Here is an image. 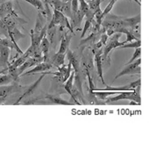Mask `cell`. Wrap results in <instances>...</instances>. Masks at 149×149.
<instances>
[{
    "label": "cell",
    "mask_w": 149,
    "mask_h": 149,
    "mask_svg": "<svg viewBox=\"0 0 149 149\" xmlns=\"http://www.w3.org/2000/svg\"><path fill=\"white\" fill-rule=\"evenodd\" d=\"M118 95H117L115 97L106 98L105 104H110L112 102H116V101H119V100H123V99H127L130 101H135V102L139 103V104H141L140 86H138L134 91H118Z\"/></svg>",
    "instance_id": "cell-1"
},
{
    "label": "cell",
    "mask_w": 149,
    "mask_h": 149,
    "mask_svg": "<svg viewBox=\"0 0 149 149\" xmlns=\"http://www.w3.org/2000/svg\"><path fill=\"white\" fill-rule=\"evenodd\" d=\"M121 34L120 33H114L110 39H108L107 42L105 43L104 46L102 47L103 48V54H102V61H104V63L106 61L108 56H109V54L111 53V50L120 47L123 45L122 42H119V39L121 37Z\"/></svg>",
    "instance_id": "cell-2"
},
{
    "label": "cell",
    "mask_w": 149,
    "mask_h": 149,
    "mask_svg": "<svg viewBox=\"0 0 149 149\" xmlns=\"http://www.w3.org/2000/svg\"><path fill=\"white\" fill-rule=\"evenodd\" d=\"M61 26V27H67L69 29V31L71 33H73V28L70 25V23L68 22V17H66L61 12L56 10V9H54V14L52 16V19L50 20V22L48 23L47 25V29L49 28H52L54 26Z\"/></svg>",
    "instance_id": "cell-3"
},
{
    "label": "cell",
    "mask_w": 149,
    "mask_h": 149,
    "mask_svg": "<svg viewBox=\"0 0 149 149\" xmlns=\"http://www.w3.org/2000/svg\"><path fill=\"white\" fill-rule=\"evenodd\" d=\"M140 63H141V59L140 58H138L133 62L125 65L126 67L121 72H119L117 74V76L115 77L114 81L117 80L118 78L123 77V76H126V74H139L141 73V68L139 66Z\"/></svg>",
    "instance_id": "cell-4"
},
{
    "label": "cell",
    "mask_w": 149,
    "mask_h": 149,
    "mask_svg": "<svg viewBox=\"0 0 149 149\" xmlns=\"http://www.w3.org/2000/svg\"><path fill=\"white\" fill-rule=\"evenodd\" d=\"M47 74H54V73H52V72H47L46 71V73H43L41 76L38 78V80L36 81V82H34L33 84H32L30 86H28L26 89V91H24V93L20 96V97L17 100V102H15L14 103V104L16 105V104H19L24 98H26V97H29V96H31L33 92H34V91L39 87V85H40V84L41 83V81L43 80V78L45 77V76Z\"/></svg>",
    "instance_id": "cell-5"
},
{
    "label": "cell",
    "mask_w": 149,
    "mask_h": 149,
    "mask_svg": "<svg viewBox=\"0 0 149 149\" xmlns=\"http://www.w3.org/2000/svg\"><path fill=\"white\" fill-rule=\"evenodd\" d=\"M6 16L15 17L19 21L24 22L20 18H19L17 13L13 11V3L10 2V1H6V2H4V3H0V19H3V18H5Z\"/></svg>",
    "instance_id": "cell-6"
},
{
    "label": "cell",
    "mask_w": 149,
    "mask_h": 149,
    "mask_svg": "<svg viewBox=\"0 0 149 149\" xmlns=\"http://www.w3.org/2000/svg\"><path fill=\"white\" fill-rule=\"evenodd\" d=\"M52 67H53V64L50 61H41V62L36 64L35 67L33 69H31V70H29V71H27L26 73H23L20 77L31 76V74H36L38 72H46V71L49 70Z\"/></svg>",
    "instance_id": "cell-7"
},
{
    "label": "cell",
    "mask_w": 149,
    "mask_h": 149,
    "mask_svg": "<svg viewBox=\"0 0 149 149\" xmlns=\"http://www.w3.org/2000/svg\"><path fill=\"white\" fill-rule=\"evenodd\" d=\"M102 54H103V48L101 49H97V53L95 54V65L97 68V71L98 74V77H100V80L102 84L106 86L107 84H105L104 80V76H103V61H102Z\"/></svg>",
    "instance_id": "cell-8"
},
{
    "label": "cell",
    "mask_w": 149,
    "mask_h": 149,
    "mask_svg": "<svg viewBox=\"0 0 149 149\" xmlns=\"http://www.w3.org/2000/svg\"><path fill=\"white\" fill-rule=\"evenodd\" d=\"M41 61H43V58L28 57V58L25 61V62H24L20 67L18 68V74H19V76L20 77L26 68H30V67H33V66H35L36 64H38V63H40V62H41Z\"/></svg>",
    "instance_id": "cell-9"
},
{
    "label": "cell",
    "mask_w": 149,
    "mask_h": 149,
    "mask_svg": "<svg viewBox=\"0 0 149 149\" xmlns=\"http://www.w3.org/2000/svg\"><path fill=\"white\" fill-rule=\"evenodd\" d=\"M11 54V48L0 45V65L4 68H7L9 64V56Z\"/></svg>",
    "instance_id": "cell-10"
},
{
    "label": "cell",
    "mask_w": 149,
    "mask_h": 149,
    "mask_svg": "<svg viewBox=\"0 0 149 149\" xmlns=\"http://www.w3.org/2000/svg\"><path fill=\"white\" fill-rule=\"evenodd\" d=\"M45 99L49 101V104H57V105H74V104L70 103L68 101H66L62 99L61 97L54 95V94H47L44 97Z\"/></svg>",
    "instance_id": "cell-11"
},
{
    "label": "cell",
    "mask_w": 149,
    "mask_h": 149,
    "mask_svg": "<svg viewBox=\"0 0 149 149\" xmlns=\"http://www.w3.org/2000/svg\"><path fill=\"white\" fill-rule=\"evenodd\" d=\"M66 53H67L68 61L71 63L72 67L74 69V74H76V76H79V60L77 59V55L74 54V52H72L69 48L67 49Z\"/></svg>",
    "instance_id": "cell-12"
},
{
    "label": "cell",
    "mask_w": 149,
    "mask_h": 149,
    "mask_svg": "<svg viewBox=\"0 0 149 149\" xmlns=\"http://www.w3.org/2000/svg\"><path fill=\"white\" fill-rule=\"evenodd\" d=\"M74 72H72L71 71V74L69 77L67 79V81L65 82V85H64V89L66 90V91L70 95V97L73 98V100L77 104H81V103H79L77 99V97H74L73 94H72V89H73V84H74Z\"/></svg>",
    "instance_id": "cell-13"
},
{
    "label": "cell",
    "mask_w": 149,
    "mask_h": 149,
    "mask_svg": "<svg viewBox=\"0 0 149 149\" xmlns=\"http://www.w3.org/2000/svg\"><path fill=\"white\" fill-rule=\"evenodd\" d=\"M47 25H48V23H47V19L40 13H38L36 22H35V26H34V29H33V31L36 33H40L42 29Z\"/></svg>",
    "instance_id": "cell-14"
},
{
    "label": "cell",
    "mask_w": 149,
    "mask_h": 149,
    "mask_svg": "<svg viewBox=\"0 0 149 149\" xmlns=\"http://www.w3.org/2000/svg\"><path fill=\"white\" fill-rule=\"evenodd\" d=\"M40 47V51L42 53L43 61H48V53H49V47H50V41L47 39V35L42 38Z\"/></svg>",
    "instance_id": "cell-15"
},
{
    "label": "cell",
    "mask_w": 149,
    "mask_h": 149,
    "mask_svg": "<svg viewBox=\"0 0 149 149\" xmlns=\"http://www.w3.org/2000/svg\"><path fill=\"white\" fill-rule=\"evenodd\" d=\"M70 41H71V35L68 34V32H65L63 33V35H62V39H61V46H60V48H59L57 53L66 54V51L69 47Z\"/></svg>",
    "instance_id": "cell-16"
},
{
    "label": "cell",
    "mask_w": 149,
    "mask_h": 149,
    "mask_svg": "<svg viewBox=\"0 0 149 149\" xmlns=\"http://www.w3.org/2000/svg\"><path fill=\"white\" fill-rule=\"evenodd\" d=\"M19 91V86L16 84H13V85H9V86H6V85L0 86V97H7L9 95H11L13 93H15V92H17Z\"/></svg>",
    "instance_id": "cell-17"
},
{
    "label": "cell",
    "mask_w": 149,
    "mask_h": 149,
    "mask_svg": "<svg viewBox=\"0 0 149 149\" xmlns=\"http://www.w3.org/2000/svg\"><path fill=\"white\" fill-rule=\"evenodd\" d=\"M118 91H93L92 94L97 97L99 100H105L108 97H111L114 94H117Z\"/></svg>",
    "instance_id": "cell-18"
},
{
    "label": "cell",
    "mask_w": 149,
    "mask_h": 149,
    "mask_svg": "<svg viewBox=\"0 0 149 149\" xmlns=\"http://www.w3.org/2000/svg\"><path fill=\"white\" fill-rule=\"evenodd\" d=\"M24 1H26V3H29L33 7H35L38 10V13H40L46 18V12H45L43 2L41 1V0H24Z\"/></svg>",
    "instance_id": "cell-19"
},
{
    "label": "cell",
    "mask_w": 149,
    "mask_h": 149,
    "mask_svg": "<svg viewBox=\"0 0 149 149\" xmlns=\"http://www.w3.org/2000/svg\"><path fill=\"white\" fill-rule=\"evenodd\" d=\"M64 61H65V54L56 53L53 55L51 63L53 65H55L57 68H60V66L64 64Z\"/></svg>",
    "instance_id": "cell-20"
},
{
    "label": "cell",
    "mask_w": 149,
    "mask_h": 149,
    "mask_svg": "<svg viewBox=\"0 0 149 149\" xmlns=\"http://www.w3.org/2000/svg\"><path fill=\"white\" fill-rule=\"evenodd\" d=\"M49 6H51L54 9H56L62 13L64 6L66 5V2H63L61 0H47Z\"/></svg>",
    "instance_id": "cell-21"
},
{
    "label": "cell",
    "mask_w": 149,
    "mask_h": 149,
    "mask_svg": "<svg viewBox=\"0 0 149 149\" xmlns=\"http://www.w3.org/2000/svg\"><path fill=\"white\" fill-rule=\"evenodd\" d=\"M141 47V40L140 39L137 40H133L131 42H128V44H124L120 47H118L119 48H137Z\"/></svg>",
    "instance_id": "cell-22"
},
{
    "label": "cell",
    "mask_w": 149,
    "mask_h": 149,
    "mask_svg": "<svg viewBox=\"0 0 149 149\" xmlns=\"http://www.w3.org/2000/svg\"><path fill=\"white\" fill-rule=\"evenodd\" d=\"M79 2V12L82 14V16H85L87 12L89 11V5L85 0H78Z\"/></svg>",
    "instance_id": "cell-23"
},
{
    "label": "cell",
    "mask_w": 149,
    "mask_h": 149,
    "mask_svg": "<svg viewBox=\"0 0 149 149\" xmlns=\"http://www.w3.org/2000/svg\"><path fill=\"white\" fill-rule=\"evenodd\" d=\"M12 82H13V78L11 77L9 74H1V76H0V86L7 85Z\"/></svg>",
    "instance_id": "cell-24"
},
{
    "label": "cell",
    "mask_w": 149,
    "mask_h": 149,
    "mask_svg": "<svg viewBox=\"0 0 149 149\" xmlns=\"http://www.w3.org/2000/svg\"><path fill=\"white\" fill-rule=\"evenodd\" d=\"M0 45H3L5 47H7L11 49H15L14 44L12 41V40L10 38H4V39H0Z\"/></svg>",
    "instance_id": "cell-25"
},
{
    "label": "cell",
    "mask_w": 149,
    "mask_h": 149,
    "mask_svg": "<svg viewBox=\"0 0 149 149\" xmlns=\"http://www.w3.org/2000/svg\"><path fill=\"white\" fill-rule=\"evenodd\" d=\"M140 55H141V47H139L135 48V51H134V54H133L132 57L129 60V61H128L126 64H125V65H127V64H130V63L133 62L136 59L140 58Z\"/></svg>",
    "instance_id": "cell-26"
},
{
    "label": "cell",
    "mask_w": 149,
    "mask_h": 149,
    "mask_svg": "<svg viewBox=\"0 0 149 149\" xmlns=\"http://www.w3.org/2000/svg\"><path fill=\"white\" fill-rule=\"evenodd\" d=\"M70 3H71V12H72V16H73L79 10V2H78V0H71Z\"/></svg>",
    "instance_id": "cell-27"
},
{
    "label": "cell",
    "mask_w": 149,
    "mask_h": 149,
    "mask_svg": "<svg viewBox=\"0 0 149 149\" xmlns=\"http://www.w3.org/2000/svg\"><path fill=\"white\" fill-rule=\"evenodd\" d=\"M126 40H125V41H123L122 43H123V45L124 44H126V43H128V42H131V41H133V40H139L137 37H135L132 33V32L131 31H128L126 33Z\"/></svg>",
    "instance_id": "cell-28"
},
{
    "label": "cell",
    "mask_w": 149,
    "mask_h": 149,
    "mask_svg": "<svg viewBox=\"0 0 149 149\" xmlns=\"http://www.w3.org/2000/svg\"><path fill=\"white\" fill-rule=\"evenodd\" d=\"M116 3V1L115 0H111V2L108 4V6L105 7V9L104 10V12H103V14H104V17H105L108 13H111V9H112V7H113V6H114V4Z\"/></svg>",
    "instance_id": "cell-29"
},
{
    "label": "cell",
    "mask_w": 149,
    "mask_h": 149,
    "mask_svg": "<svg viewBox=\"0 0 149 149\" xmlns=\"http://www.w3.org/2000/svg\"><path fill=\"white\" fill-rule=\"evenodd\" d=\"M71 71H72V65H71V63L68 61V67H67L66 73H65V74H64V77H62V82H63V83H65V82L67 81V79L69 77L70 74H71Z\"/></svg>",
    "instance_id": "cell-30"
},
{
    "label": "cell",
    "mask_w": 149,
    "mask_h": 149,
    "mask_svg": "<svg viewBox=\"0 0 149 149\" xmlns=\"http://www.w3.org/2000/svg\"><path fill=\"white\" fill-rule=\"evenodd\" d=\"M6 97H0V104H2L6 102Z\"/></svg>",
    "instance_id": "cell-31"
},
{
    "label": "cell",
    "mask_w": 149,
    "mask_h": 149,
    "mask_svg": "<svg viewBox=\"0 0 149 149\" xmlns=\"http://www.w3.org/2000/svg\"><path fill=\"white\" fill-rule=\"evenodd\" d=\"M130 105H140L139 103H137V102H130V104H129Z\"/></svg>",
    "instance_id": "cell-32"
},
{
    "label": "cell",
    "mask_w": 149,
    "mask_h": 149,
    "mask_svg": "<svg viewBox=\"0 0 149 149\" xmlns=\"http://www.w3.org/2000/svg\"><path fill=\"white\" fill-rule=\"evenodd\" d=\"M102 1H103V0H95V2H96V4H97V6H100V4H101Z\"/></svg>",
    "instance_id": "cell-33"
},
{
    "label": "cell",
    "mask_w": 149,
    "mask_h": 149,
    "mask_svg": "<svg viewBox=\"0 0 149 149\" xmlns=\"http://www.w3.org/2000/svg\"><path fill=\"white\" fill-rule=\"evenodd\" d=\"M6 1H10V0H0V3H4V2H6Z\"/></svg>",
    "instance_id": "cell-34"
},
{
    "label": "cell",
    "mask_w": 149,
    "mask_h": 149,
    "mask_svg": "<svg viewBox=\"0 0 149 149\" xmlns=\"http://www.w3.org/2000/svg\"><path fill=\"white\" fill-rule=\"evenodd\" d=\"M85 1H86L87 3H90V2H92V1H94V0H85Z\"/></svg>",
    "instance_id": "cell-35"
},
{
    "label": "cell",
    "mask_w": 149,
    "mask_h": 149,
    "mask_svg": "<svg viewBox=\"0 0 149 149\" xmlns=\"http://www.w3.org/2000/svg\"><path fill=\"white\" fill-rule=\"evenodd\" d=\"M61 1H63V2H67V1H70V0H61Z\"/></svg>",
    "instance_id": "cell-36"
},
{
    "label": "cell",
    "mask_w": 149,
    "mask_h": 149,
    "mask_svg": "<svg viewBox=\"0 0 149 149\" xmlns=\"http://www.w3.org/2000/svg\"><path fill=\"white\" fill-rule=\"evenodd\" d=\"M42 2H45V1H47V0H41Z\"/></svg>",
    "instance_id": "cell-37"
},
{
    "label": "cell",
    "mask_w": 149,
    "mask_h": 149,
    "mask_svg": "<svg viewBox=\"0 0 149 149\" xmlns=\"http://www.w3.org/2000/svg\"><path fill=\"white\" fill-rule=\"evenodd\" d=\"M115 1H116V2H117V1H118V0H115Z\"/></svg>",
    "instance_id": "cell-38"
}]
</instances>
